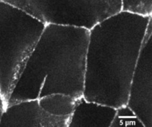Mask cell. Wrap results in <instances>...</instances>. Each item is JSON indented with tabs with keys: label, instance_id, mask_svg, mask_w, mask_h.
Instances as JSON below:
<instances>
[{
	"label": "cell",
	"instance_id": "6da1fadb",
	"mask_svg": "<svg viewBox=\"0 0 152 127\" xmlns=\"http://www.w3.org/2000/svg\"><path fill=\"white\" fill-rule=\"evenodd\" d=\"M151 16L120 11L89 30L83 98L118 108L129 87Z\"/></svg>",
	"mask_w": 152,
	"mask_h": 127
},
{
	"label": "cell",
	"instance_id": "7a4b0ae2",
	"mask_svg": "<svg viewBox=\"0 0 152 127\" xmlns=\"http://www.w3.org/2000/svg\"><path fill=\"white\" fill-rule=\"evenodd\" d=\"M88 37L82 27L45 25L6 106L53 93L83 97Z\"/></svg>",
	"mask_w": 152,
	"mask_h": 127
},
{
	"label": "cell",
	"instance_id": "3957f363",
	"mask_svg": "<svg viewBox=\"0 0 152 127\" xmlns=\"http://www.w3.org/2000/svg\"><path fill=\"white\" fill-rule=\"evenodd\" d=\"M45 26L25 10L0 1V94L5 104Z\"/></svg>",
	"mask_w": 152,
	"mask_h": 127
},
{
	"label": "cell",
	"instance_id": "277c9868",
	"mask_svg": "<svg viewBox=\"0 0 152 127\" xmlns=\"http://www.w3.org/2000/svg\"><path fill=\"white\" fill-rule=\"evenodd\" d=\"M11 4L47 24L72 25L90 30L121 11L120 0H0Z\"/></svg>",
	"mask_w": 152,
	"mask_h": 127
},
{
	"label": "cell",
	"instance_id": "5b68a950",
	"mask_svg": "<svg viewBox=\"0 0 152 127\" xmlns=\"http://www.w3.org/2000/svg\"><path fill=\"white\" fill-rule=\"evenodd\" d=\"M127 105L145 127H152V19H150L129 87Z\"/></svg>",
	"mask_w": 152,
	"mask_h": 127
},
{
	"label": "cell",
	"instance_id": "8992f818",
	"mask_svg": "<svg viewBox=\"0 0 152 127\" xmlns=\"http://www.w3.org/2000/svg\"><path fill=\"white\" fill-rule=\"evenodd\" d=\"M69 117H57L46 112L38 99L8 104L1 117L0 127H68Z\"/></svg>",
	"mask_w": 152,
	"mask_h": 127
},
{
	"label": "cell",
	"instance_id": "52a82bcc",
	"mask_svg": "<svg viewBox=\"0 0 152 127\" xmlns=\"http://www.w3.org/2000/svg\"><path fill=\"white\" fill-rule=\"evenodd\" d=\"M115 113L114 107L88 101L83 96L70 116L68 127H111Z\"/></svg>",
	"mask_w": 152,
	"mask_h": 127
},
{
	"label": "cell",
	"instance_id": "ba28073f",
	"mask_svg": "<svg viewBox=\"0 0 152 127\" xmlns=\"http://www.w3.org/2000/svg\"><path fill=\"white\" fill-rule=\"evenodd\" d=\"M81 98L63 93H53L42 97L38 101L42 109L48 114L57 117H69Z\"/></svg>",
	"mask_w": 152,
	"mask_h": 127
},
{
	"label": "cell",
	"instance_id": "9c48e42d",
	"mask_svg": "<svg viewBox=\"0 0 152 127\" xmlns=\"http://www.w3.org/2000/svg\"><path fill=\"white\" fill-rule=\"evenodd\" d=\"M111 127H145L134 112L126 104L116 108Z\"/></svg>",
	"mask_w": 152,
	"mask_h": 127
},
{
	"label": "cell",
	"instance_id": "30bf717a",
	"mask_svg": "<svg viewBox=\"0 0 152 127\" xmlns=\"http://www.w3.org/2000/svg\"><path fill=\"white\" fill-rule=\"evenodd\" d=\"M121 11L142 16H152V0H120Z\"/></svg>",
	"mask_w": 152,
	"mask_h": 127
},
{
	"label": "cell",
	"instance_id": "8fae6325",
	"mask_svg": "<svg viewBox=\"0 0 152 127\" xmlns=\"http://www.w3.org/2000/svg\"><path fill=\"white\" fill-rule=\"evenodd\" d=\"M5 106H6L5 102H4V99H3L2 97H1V94H0V117H1V114H2L3 111H4Z\"/></svg>",
	"mask_w": 152,
	"mask_h": 127
}]
</instances>
